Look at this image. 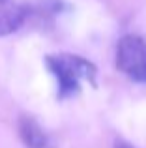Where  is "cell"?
<instances>
[{
  "label": "cell",
  "instance_id": "obj_1",
  "mask_svg": "<svg viewBox=\"0 0 146 148\" xmlns=\"http://www.w3.org/2000/svg\"><path fill=\"white\" fill-rule=\"evenodd\" d=\"M45 66L56 81L58 99H70L81 92L83 83L96 86L98 69L88 58L71 53H58L45 56Z\"/></svg>",
  "mask_w": 146,
  "mask_h": 148
},
{
  "label": "cell",
  "instance_id": "obj_2",
  "mask_svg": "<svg viewBox=\"0 0 146 148\" xmlns=\"http://www.w3.org/2000/svg\"><path fill=\"white\" fill-rule=\"evenodd\" d=\"M116 68L131 81L146 84V40L126 34L116 45Z\"/></svg>",
  "mask_w": 146,
  "mask_h": 148
},
{
  "label": "cell",
  "instance_id": "obj_3",
  "mask_svg": "<svg viewBox=\"0 0 146 148\" xmlns=\"http://www.w3.org/2000/svg\"><path fill=\"white\" fill-rule=\"evenodd\" d=\"M17 131L26 148H56V143L34 116L23 114L17 122Z\"/></svg>",
  "mask_w": 146,
  "mask_h": 148
},
{
  "label": "cell",
  "instance_id": "obj_4",
  "mask_svg": "<svg viewBox=\"0 0 146 148\" xmlns=\"http://www.w3.org/2000/svg\"><path fill=\"white\" fill-rule=\"evenodd\" d=\"M28 8L17 0H0V38L13 34L25 25Z\"/></svg>",
  "mask_w": 146,
  "mask_h": 148
},
{
  "label": "cell",
  "instance_id": "obj_5",
  "mask_svg": "<svg viewBox=\"0 0 146 148\" xmlns=\"http://www.w3.org/2000/svg\"><path fill=\"white\" fill-rule=\"evenodd\" d=\"M114 148H135V146H131L129 143H126V141H116V143H114Z\"/></svg>",
  "mask_w": 146,
  "mask_h": 148
}]
</instances>
